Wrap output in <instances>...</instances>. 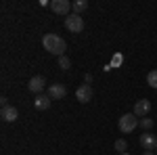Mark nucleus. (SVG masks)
Listing matches in <instances>:
<instances>
[{"mask_svg":"<svg viewBox=\"0 0 157 155\" xmlns=\"http://www.w3.org/2000/svg\"><path fill=\"white\" fill-rule=\"evenodd\" d=\"M0 115H2V119L4 122H17V118H19V111L13 107V105H6V107H2V111H0Z\"/></svg>","mask_w":157,"mask_h":155,"instance_id":"obj_10","label":"nucleus"},{"mask_svg":"<svg viewBox=\"0 0 157 155\" xmlns=\"http://www.w3.org/2000/svg\"><path fill=\"white\" fill-rule=\"evenodd\" d=\"M143 155H155V153H153V151H145Z\"/></svg>","mask_w":157,"mask_h":155,"instance_id":"obj_19","label":"nucleus"},{"mask_svg":"<svg viewBox=\"0 0 157 155\" xmlns=\"http://www.w3.org/2000/svg\"><path fill=\"white\" fill-rule=\"evenodd\" d=\"M120 155H128V153H120Z\"/></svg>","mask_w":157,"mask_h":155,"instance_id":"obj_20","label":"nucleus"},{"mask_svg":"<svg viewBox=\"0 0 157 155\" xmlns=\"http://www.w3.org/2000/svg\"><path fill=\"white\" fill-rule=\"evenodd\" d=\"M138 119L134 113H126V115H121L120 122H117V126H120V132H124V134H130V132L138 126Z\"/></svg>","mask_w":157,"mask_h":155,"instance_id":"obj_2","label":"nucleus"},{"mask_svg":"<svg viewBox=\"0 0 157 155\" xmlns=\"http://www.w3.org/2000/svg\"><path fill=\"white\" fill-rule=\"evenodd\" d=\"M149 111H151V101H147V99L136 101V105H134V115L136 118H147Z\"/></svg>","mask_w":157,"mask_h":155,"instance_id":"obj_8","label":"nucleus"},{"mask_svg":"<svg viewBox=\"0 0 157 155\" xmlns=\"http://www.w3.org/2000/svg\"><path fill=\"white\" fill-rule=\"evenodd\" d=\"M27 88H29V92H34L36 96L42 95V92H44V88H46V80H44L42 76H34V78H29Z\"/></svg>","mask_w":157,"mask_h":155,"instance_id":"obj_4","label":"nucleus"},{"mask_svg":"<svg viewBox=\"0 0 157 155\" xmlns=\"http://www.w3.org/2000/svg\"><path fill=\"white\" fill-rule=\"evenodd\" d=\"M138 126L145 128V132L151 130V128H153V119H151V118H140V119H138Z\"/></svg>","mask_w":157,"mask_h":155,"instance_id":"obj_14","label":"nucleus"},{"mask_svg":"<svg viewBox=\"0 0 157 155\" xmlns=\"http://www.w3.org/2000/svg\"><path fill=\"white\" fill-rule=\"evenodd\" d=\"M92 86L90 84H82V86H78V90H75V99L80 101V103H90L92 101Z\"/></svg>","mask_w":157,"mask_h":155,"instance_id":"obj_6","label":"nucleus"},{"mask_svg":"<svg viewBox=\"0 0 157 155\" xmlns=\"http://www.w3.org/2000/svg\"><path fill=\"white\" fill-rule=\"evenodd\" d=\"M59 67L63 69V72H65V69H69V67H71V61H69V57H65V55H63V57H59Z\"/></svg>","mask_w":157,"mask_h":155,"instance_id":"obj_15","label":"nucleus"},{"mask_svg":"<svg viewBox=\"0 0 157 155\" xmlns=\"http://www.w3.org/2000/svg\"><path fill=\"white\" fill-rule=\"evenodd\" d=\"M84 80H86V84H90V82H92V76H90V73H86Z\"/></svg>","mask_w":157,"mask_h":155,"instance_id":"obj_18","label":"nucleus"},{"mask_svg":"<svg viewBox=\"0 0 157 155\" xmlns=\"http://www.w3.org/2000/svg\"><path fill=\"white\" fill-rule=\"evenodd\" d=\"M126 149H128V143H126L124 138H117V141H115V151H120V153H124Z\"/></svg>","mask_w":157,"mask_h":155,"instance_id":"obj_16","label":"nucleus"},{"mask_svg":"<svg viewBox=\"0 0 157 155\" xmlns=\"http://www.w3.org/2000/svg\"><path fill=\"white\" fill-rule=\"evenodd\" d=\"M155 155H157V153H155Z\"/></svg>","mask_w":157,"mask_h":155,"instance_id":"obj_21","label":"nucleus"},{"mask_svg":"<svg viewBox=\"0 0 157 155\" xmlns=\"http://www.w3.org/2000/svg\"><path fill=\"white\" fill-rule=\"evenodd\" d=\"M65 27H67L71 34H80V32L84 29V19H82V15L71 13L69 17H65Z\"/></svg>","mask_w":157,"mask_h":155,"instance_id":"obj_3","label":"nucleus"},{"mask_svg":"<svg viewBox=\"0 0 157 155\" xmlns=\"http://www.w3.org/2000/svg\"><path fill=\"white\" fill-rule=\"evenodd\" d=\"M0 103H2V107H6V105H9V99H6V96H2V99H0Z\"/></svg>","mask_w":157,"mask_h":155,"instance_id":"obj_17","label":"nucleus"},{"mask_svg":"<svg viewBox=\"0 0 157 155\" xmlns=\"http://www.w3.org/2000/svg\"><path fill=\"white\" fill-rule=\"evenodd\" d=\"M50 103H52V99H50L48 95H38L36 99H34V107H36L38 111H46V109L50 107Z\"/></svg>","mask_w":157,"mask_h":155,"instance_id":"obj_11","label":"nucleus"},{"mask_svg":"<svg viewBox=\"0 0 157 155\" xmlns=\"http://www.w3.org/2000/svg\"><path fill=\"white\" fill-rule=\"evenodd\" d=\"M147 84L151 88H157V69H151V72L147 73Z\"/></svg>","mask_w":157,"mask_h":155,"instance_id":"obj_13","label":"nucleus"},{"mask_svg":"<svg viewBox=\"0 0 157 155\" xmlns=\"http://www.w3.org/2000/svg\"><path fill=\"white\" fill-rule=\"evenodd\" d=\"M140 147H143L145 151H157V136L151 134V132L140 134Z\"/></svg>","mask_w":157,"mask_h":155,"instance_id":"obj_7","label":"nucleus"},{"mask_svg":"<svg viewBox=\"0 0 157 155\" xmlns=\"http://www.w3.org/2000/svg\"><path fill=\"white\" fill-rule=\"evenodd\" d=\"M71 9L75 15H82L88 9V0H75V2H71Z\"/></svg>","mask_w":157,"mask_h":155,"instance_id":"obj_12","label":"nucleus"},{"mask_svg":"<svg viewBox=\"0 0 157 155\" xmlns=\"http://www.w3.org/2000/svg\"><path fill=\"white\" fill-rule=\"evenodd\" d=\"M46 95H48L52 101H59V99H63V96L67 95V88H65L63 84H50L48 90H46Z\"/></svg>","mask_w":157,"mask_h":155,"instance_id":"obj_9","label":"nucleus"},{"mask_svg":"<svg viewBox=\"0 0 157 155\" xmlns=\"http://www.w3.org/2000/svg\"><path fill=\"white\" fill-rule=\"evenodd\" d=\"M42 44H44V48L50 55H57V57H63L65 50H67V42L61 36H57V34H46L42 38Z\"/></svg>","mask_w":157,"mask_h":155,"instance_id":"obj_1","label":"nucleus"},{"mask_svg":"<svg viewBox=\"0 0 157 155\" xmlns=\"http://www.w3.org/2000/svg\"><path fill=\"white\" fill-rule=\"evenodd\" d=\"M50 9H52V13H57V15H65V17H69L71 2H69V0H52V2H50Z\"/></svg>","mask_w":157,"mask_h":155,"instance_id":"obj_5","label":"nucleus"}]
</instances>
